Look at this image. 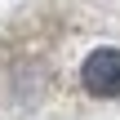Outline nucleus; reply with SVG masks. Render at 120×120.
I'll return each mask as SVG.
<instances>
[{"label": "nucleus", "mask_w": 120, "mask_h": 120, "mask_svg": "<svg viewBox=\"0 0 120 120\" xmlns=\"http://www.w3.org/2000/svg\"><path fill=\"white\" fill-rule=\"evenodd\" d=\"M85 89L98 98H120V49H98L85 62Z\"/></svg>", "instance_id": "nucleus-1"}]
</instances>
